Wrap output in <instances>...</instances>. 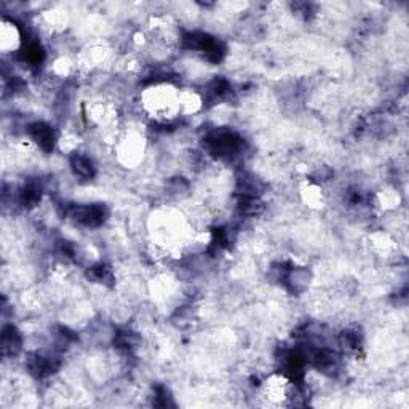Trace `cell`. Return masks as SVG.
I'll return each mask as SVG.
<instances>
[{"label": "cell", "mask_w": 409, "mask_h": 409, "mask_svg": "<svg viewBox=\"0 0 409 409\" xmlns=\"http://www.w3.org/2000/svg\"><path fill=\"white\" fill-rule=\"evenodd\" d=\"M26 131H28L30 141H33L39 149H42L44 152H51L55 144L58 143V134H56L55 128L45 122L30 123V125L26 128Z\"/></svg>", "instance_id": "cell-1"}, {"label": "cell", "mask_w": 409, "mask_h": 409, "mask_svg": "<svg viewBox=\"0 0 409 409\" xmlns=\"http://www.w3.org/2000/svg\"><path fill=\"white\" fill-rule=\"evenodd\" d=\"M71 170L77 178L80 179H93L96 174V167L93 160L84 154H74L71 157Z\"/></svg>", "instance_id": "cell-2"}]
</instances>
